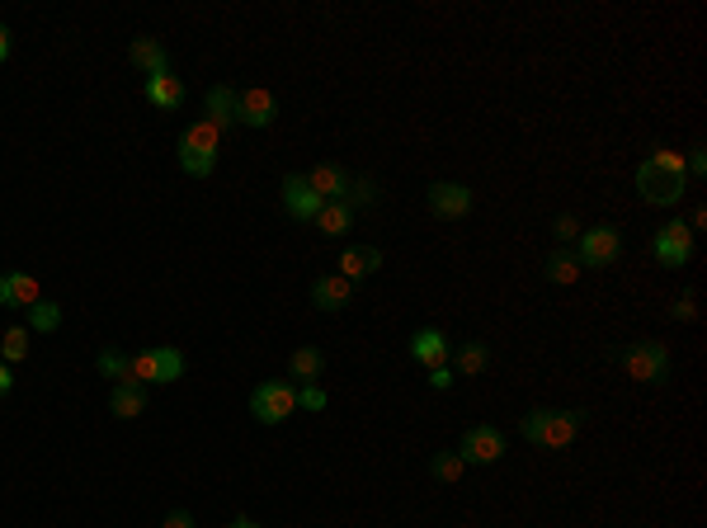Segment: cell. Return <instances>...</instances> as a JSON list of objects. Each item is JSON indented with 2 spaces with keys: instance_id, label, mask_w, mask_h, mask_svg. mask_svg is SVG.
<instances>
[{
  "instance_id": "83f0119b",
  "label": "cell",
  "mask_w": 707,
  "mask_h": 528,
  "mask_svg": "<svg viewBox=\"0 0 707 528\" xmlns=\"http://www.w3.org/2000/svg\"><path fill=\"white\" fill-rule=\"evenodd\" d=\"M429 472H434V481H444V486H453V481H462V472H467V462H462L458 453H434V462H429Z\"/></svg>"
},
{
  "instance_id": "e575fe53",
  "label": "cell",
  "mask_w": 707,
  "mask_h": 528,
  "mask_svg": "<svg viewBox=\"0 0 707 528\" xmlns=\"http://www.w3.org/2000/svg\"><path fill=\"white\" fill-rule=\"evenodd\" d=\"M161 528H198V524H194V514H189V510H170Z\"/></svg>"
},
{
  "instance_id": "5bb4252c",
  "label": "cell",
  "mask_w": 707,
  "mask_h": 528,
  "mask_svg": "<svg viewBox=\"0 0 707 528\" xmlns=\"http://www.w3.org/2000/svg\"><path fill=\"white\" fill-rule=\"evenodd\" d=\"M142 95H147L151 104H156V109H184L189 90H184V81L175 76V71H161V76H147Z\"/></svg>"
},
{
  "instance_id": "cb8c5ba5",
  "label": "cell",
  "mask_w": 707,
  "mask_h": 528,
  "mask_svg": "<svg viewBox=\"0 0 707 528\" xmlns=\"http://www.w3.org/2000/svg\"><path fill=\"white\" fill-rule=\"evenodd\" d=\"M486 363H491V345H486V340H462L458 345V373L462 378H477Z\"/></svg>"
},
{
  "instance_id": "4fadbf2b",
  "label": "cell",
  "mask_w": 707,
  "mask_h": 528,
  "mask_svg": "<svg viewBox=\"0 0 707 528\" xmlns=\"http://www.w3.org/2000/svg\"><path fill=\"white\" fill-rule=\"evenodd\" d=\"M283 208H288V217H297V222H312L321 208H326V198H316V189L302 175H288L283 180Z\"/></svg>"
},
{
  "instance_id": "52a82bcc",
  "label": "cell",
  "mask_w": 707,
  "mask_h": 528,
  "mask_svg": "<svg viewBox=\"0 0 707 528\" xmlns=\"http://www.w3.org/2000/svg\"><path fill=\"white\" fill-rule=\"evenodd\" d=\"M293 411H297V382H288V378L260 382V387L250 392V415H255L260 425H283Z\"/></svg>"
},
{
  "instance_id": "74e56055",
  "label": "cell",
  "mask_w": 707,
  "mask_h": 528,
  "mask_svg": "<svg viewBox=\"0 0 707 528\" xmlns=\"http://www.w3.org/2000/svg\"><path fill=\"white\" fill-rule=\"evenodd\" d=\"M5 57H10V29L0 24V62H5Z\"/></svg>"
},
{
  "instance_id": "44dd1931",
  "label": "cell",
  "mask_w": 707,
  "mask_h": 528,
  "mask_svg": "<svg viewBox=\"0 0 707 528\" xmlns=\"http://www.w3.org/2000/svg\"><path fill=\"white\" fill-rule=\"evenodd\" d=\"M326 373V354L321 349H312V345H302V349H293V359H288V382H316Z\"/></svg>"
},
{
  "instance_id": "484cf974",
  "label": "cell",
  "mask_w": 707,
  "mask_h": 528,
  "mask_svg": "<svg viewBox=\"0 0 707 528\" xmlns=\"http://www.w3.org/2000/svg\"><path fill=\"white\" fill-rule=\"evenodd\" d=\"M29 340H33L29 326H10L0 335V363H24L29 359Z\"/></svg>"
},
{
  "instance_id": "9c48e42d",
  "label": "cell",
  "mask_w": 707,
  "mask_h": 528,
  "mask_svg": "<svg viewBox=\"0 0 707 528\" xmlns=\"http://www.w3.org/2000/svg\"><path fill=\"white\" fill-rule=\"evenodd\" d=\"M651 255H656L665 269H679V264H689L693 260V231L684 227V222H665V227L651 236Z\"/></svg>"
},
{
  "instance_id": "f546056e",
  "label": "cell",
  "mask_w": 707,
  "mask_h": 528,
  "mask_svg": "<svg viewBox=\"0 0 707 528\" xmlns=\"http://www.w3.org/2000/svg\"><path fill=\"white\" fill-rule=\"evenodd\" d=\"M378 184L373 180H349V194H345V203L349 208H368V203H378Z\"/></svg>"
},
{
  "instance_id": "e0dca14e",
  "label": "cell",
  "mask_w": 707,
  "mask_h": 528,
  "mask_svg": "<svg viewBox=\"0 0 707 528\" xmlns=\"http://www.w3.org/2000/svg\"><path fill=\"white\" fill-rule=\"evenodd\" d=\"M373 269H382V250L378 246H349V250H340V279H363V274H373Z\"/></svg>"
},
{
  "instance_id": "9a60e30c",
  "label": "cell",
  "mask_w": 707,
  "mask_h": 528,
  "mask_svg": "<svg viewBox=\"0 0 707 528\" xmlns=\"http://www.w3.org/2000/svg\"><path fill=\"white\" fill-rule=\"evenodd\" d=\"M302 180L316 189V198H326V203H335V198H345L349 194V175L340 170V165H330V161H321V165H312Z\"/></svg>"
},
{
  "instance_id": "ffe728a7",
  "label": "cell",
  "mask_w": 707,
  "mask_h": 528,
  "mask_svg": "<svg viewBox=\"0 0 707 528\" xmlns=\"http://www.w3.org/2000/svg\"><path fill=\"white\" fill-rule=\"evenodd\" d=\"M128 57H132V66H137L142 76H161V71H170V62H165V48H161V38H132Z\"/></svg>"
},
{
  "instance_id": "7c38bea8",
  "label": "cell",
  "mask_w": 707,
  "mask_h": 528,
  "mask_svg": "<svg viewBox=\"0 0 707 528\" xmlns=\"http://www.w3.org/2000/svg\"><path fill=\"white\" fill-rule=\"evenodd\" d=\"M448 354H453V340H448L439 326H425L411 335V359L420 363V368H444Z\"/></svg>"
},
{
  "instance_id": "d6a6232c",
  "label": "cell",
  "mask_w": 707,
  "mask_h": 528,
  "mask_svg": "<svg viewBox=\"0 0 707 528\" xmlns=\"http://www.w3.org/2000/svg\"><path fill=\"white\" fill-rule=\"evenodd\" d=\"M670 316H675V321H693V316H698V297L684 293V297L675 302V307H670Z\"/></svg>"
},
{
  "instance_id": "2e32d148",
  "label": "cell",
  "mask_w": 707,
  "mask_h": 528,
  "mask_svg": "<svg viewBox=\"0 0 707 528\" xmlns=\"http://www.w3.org/2000/svg\"><path fill=\"white\" fill-rule=\"evenodd\" d=\"M349 297H354V283L340 279V274H321L312 283V302L321 312H340V307H349Z\"/></svg>"
},
{
  "instance_id": "5b68a950",
  "label": "cell",
  "mask_w": 707,
  "mask_h": 528,
  "mask_svg": "<svg viewBox=\"0 0 707 528\" xmlns=\"http://www.w3.org/2000/svg\"><path fill=\"white\" fill-rule=\"evenodd\" d=\"M623 368L632 382H646V387H660L670 378V345L660 340H637V345L623 349Z\"/></svg>"
},
{
  "instance_id": "7402d4cb",
  "label": "cell",
  "mask_w": 707,
  "mask_h": 528,
  "mask_svg": "<svg viewBox=\"0 0 707 528\" xmlns=\"http://www.w3.org/2000/svg\"><path fill=\"white\" fill-rule=\"evenodd\" d=\"M312 222H316L321 236H345V231H354V208H349L345 198H335V203H326Z\"/></svg>"
},
{
  "instance_id": "8d00e7d4",
  "label": "cell",
  "mask_w": 707,
  "mask_h": 528,
  "mask_svg": "<svg viewBox=\"0 0 707 528\" xmlns=\"http://www.w3.org/2000/svg\"><path fill=\"white\" fill-rule=\"evenodd\" d=\"M10 387H15V373H10V363H0V396H10Z\"/></svg>"
},
{
  "instance_id": "8fae6325",
  "label": "cell",
  "mask_w": 707,
  "mask_h": 528,
  "mask_svg": "<svg viewBox=\"0 0 707 528\" xmlns=\"http://www.w3.org/2000/svg\"><path fill=\"white\" fill-rule=\"evenodd\" d=\"M279 118V99L269 95L264 85H250L236 95V123H246V128H269Z\"/></svg>"
},
{
  "instance_id": "1f68e13d",
  "label": "cell",
  "mask_w": 707,
  "mask_h": 528,
  "mask_svg": "<svg viewBox=\"0 0 707 528\" xmlns=\"http://www.w3.org/2000/svg\"><path fill=\"white\" fill-rule=\"evenodd\" d=\"M552 231H557V241H561V246H571V241H576V236H580V222H576V217H571V213H561L557 222H552Z\"/></svg>"
},
{
  "instance_id": "277c9868",
  "label": "cell",
  "mask_w": 707,
  "mask_h": 528,
  "mask_svg": "<svg viewBox=\"0 0 707 528\" xmlns=\"http://www.w3.org/2000/svg\"><path fill=\"white\" fill-rule=\"evenodd\" d=\"M623 255V231L613 222H599V227H580L576 236V260L580 269H609Z\"/></svg>"
},
{
  "instance_id": "ac0fdd59",
  "label": "cell",
  "mask_w": 707,
  "mask_h": 528,
  "mask_svg": "<svg viewBox=\"0 0 707 528\" xmlns=\"http://www.w3.org/2000/svg\"><path fill=\"white\" fill-rule=\"evenodd\" d=\"M580 260H576V250H566V246H557L552 255L543 260V279L547 283H557V288H571V283H580Z\"/></svg>"
},
{
  "instance_id": "603a6c76",
  "label": "cell",
  "mask_w": 707,
  "mask_h": 528,
  "mask_svg": "<svg viewBox=\"0 0 707 528\" xmlns=\"http://www.w3.org/2000/svg\"><path fill=\"white\" fill-rule=\"evenodd\" d=\"M109 411L118 420H137V415L147 411V387H114L109 392Z\"/></svg>"
},
{
  "instance_id": "ba28073f",
  "label": "cell",
  "mask_w": 707,
  "mask_h": 528,
  "mask_svg": "<svg viewBox=\"0 0 707 528\" xmlns=\"http://www.w3.org/2000/svg\"><path fill=\"white\" fill-rule=\"evenodd\" d=\"M458 458L472 467H491V462H500L505 458V434L495 425H472L467 434H462V444H458Z\"/></svg>"
},
{
  "instance_id": "6da1fadb",
  "label": "cell",
  "mask_w": 707,
  "mask_h": 528,
  "mask_svg": "<svg viewBox=\"0 0 707 528\" xmlns=\"http://www.w3.org/2000/svg\"><path fill=\"white\" fill-rule=\"evenodd\" d=\"M689 170H684V151H670V147H656L637 165V198L646 208H675L684 203L689 194Z\"/></svg>"
},
{
  "instance_id": "d590c367",
  "label": "cell",
  "mask_w": 707,
  "mask_h": 528,
  "mask_svg": "<svg viewBox=\"0 0 707 528\" xmlns=\"http://www.w3.org/2000/svg\"><path fill=\"white\" fill-rule=\"evenodd\" d=\"M0 307H15V283H10V274H0Z\"/></svg>"
},
{
  "instance_id": "8992f818",
  "label": "cell",
  "mask_w": 707,
  "mask_h": 528,
  "mask_svg": "<svg viewBox=\"0 0 707 528\" xmlns=\"http://www.w3.org/2000/svg\"><path fill=\"white\" fill-rule=\"evenodd\" d=\"M184 378V354L175 345H161V349H142L132 354V382L137 387H165V382H180Z\"/></svg>"
},
{
  "instance_id": "30bf717a",
  "label": "cell",
  "mask_w": 707,
  "mask_h": 528,
  "mask_svg": "<svg viewBox=\"0 0 707 528\" xmlns=\"http://www.w3.org/2000/svg\"><path fill=\"white\" fill-rule=\"evenodd\" d=\"M429 213L444 217V222H458V217L472 213V189L458 180H434L429 184Z\"/></svg>"
},
{
  "instance_id": "4dcf8cb0",
  "label": "cell",
  "mask_w": 707,
  "mask_h": 528,
  "mask_svg": "<svg viewBox=\"0 0 707 528\" xmlns=\"http://www.w3.org/2000/svg\"><path fill=\"white\" fill-rule=\"evenodd\" d=\"M297 406H302V411H326L330 401H326V392H321L316 382H302V387H297Z\"/></svg>"
},
{
  "instance_id": "d6986e66",
  "label": "cell",
  "mask_w": 707,
  "mask_h": 528,
  "mask_svg": "<svg viewBox=\"0 0 707 528\" xmlns=\"http://www.w3.org/2000/svg\"><path fill=\"white\" fill-rule=\"evenodd\" d=\"M203 109H208L203 118H208L217 132L236 128V90H227V85H213V90H208V99H203Z\"/></svg>"
},
{
  "instance_id": "f35d334b",
  "label": "cell",
  "mask_w": 707,
  "mask_h": 528,
  "mask_svg": "<svg viewBox=\"0 0 707 528\" xmlns=\"http://www.w3.org/2000/svg\"><path fill=\"white\" fill-rule=\"evenodd\" d=\"M231 528H260V524H250V519H236V524H231Z\"/></svg>"
},
{
  "instance_id": "d4e9b609",
  "label": "cell",
  "mask_w": 707,
  "mask_h": 528,
  "mask_svg": "<svg viewBox=\"0 0 707 528\" xmlns=\"http://www.w3.org/2000/svg\"><path fill=\"white\" fill-rule=\"evenodd\" d=\"M99 373L114 382V387H137V382H132V354L104 349V354H99Z\"/></svg>"
},
{
  "instance_id": "3957f363",
  "label": "cell",
  "mask_w": 707,
  "mask_h": 528,
  "mask_svg": "<svg viewBox=\"0 0 707 528\" xmlns=\"http://www.w3.org/2000/svg\"><path fill=\"white\" fill-rule=\"evenodd\" d=\"M217 151H222V132H217L208 118H194V123L180 132V170L184 175L208 180L217 170Z\"/></svg>"
},
{
  "instance_id": "4316f807",
  "label": "cell",
  "mask_w": 707,
  "mask_h": 528,
  "mask_svg": "<svg viewBox=\"0 0 707 528\" xmlns=\"http://www.w3.org/2000/svg\"><path fill=\"white\" fill-rule=\"evenodd\" d=\"M57 326H62V307H57V302H33V307H29V330H33V335H52Z\"/></svg>"
},
{
  "instance_id": "836d02e7",
  "label": "cell",
  "mask_w": 707,
  "mask_h": 528,
  "mask_svg": "<svg viewBox=\"0 0 707 528\" xmlns=\"http://www.w3.org/2000/svg\"><path fill=\"white\" fill-rule=\"evenodd\" d=\"M429 387H434V392H444V387H453V368H429Z\"/></svg>"
},
{
  "instance_id": "f1b7e54d",
  "label": "cell",
  "mask_w": 707,
  "mask_h": 528,
  "mask_svg": "<svg viewBox=\"0 0 707 528\" xmlns=\"http://www.w3.org/2000/svg\"><path fill=\"white\" fill-rule=\"evenodd\" d=\"M10 283H15V307H33V302H43L38 293V279L24 274V269H10Z\"/></svg>"
},
{
  "instance_id": "7a4b0ae2",
  "label": "cell",
  "mask_w": 707,
  "mask_h": 528,
  "mask_svg": "<svg viewBox=\"0 0 707 528\" xmlns=\"http://www.w3.org/2000/svg\"><path fill=\"white\" fill-rule=\"evenodd\" d=\"M590 411H557V406H533V411L519 420V434H524L528 444L538 448H566L576 444V434L585 429Z\"/></svg>"
}]
</instances>
